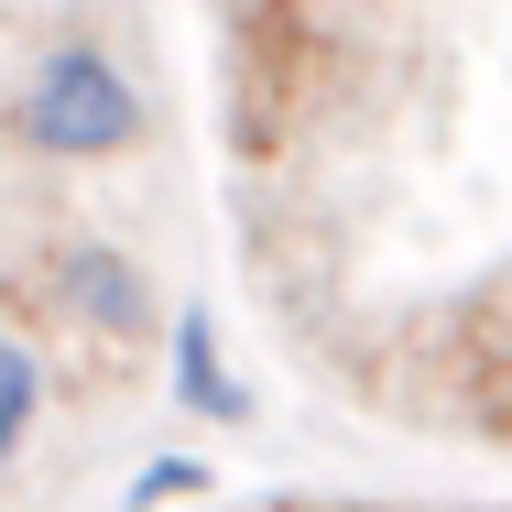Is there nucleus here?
<instances>
[{
  "label": "nucleus",
  "instance_id": "f257e3e1",
  "mask_svg": "<svg viewBox=\"0 0 512 512\" xmlns=\"http://www.w3.org/2000/svg\"><path fill=\"white\" fill-rule=\"evenodd\" d=\"M11 120H22V142H44V153H120V142L142 131V88L109 66L88 33H66V44L33 55Z\"/></svg>",
  "mask_w": 512,
  "mask_h": 512
},
{
  "label": "nucleus",
  "instance_id": "f03ea898",
  "mask_svg": "<svg viewBox=\"0 0 512 512\" xmlns=\"http://www.w3.org/2000/svg\"><path fill=\"white\" fill-rule=\"evenodd\" d=\"M458 393L491 436H512V273H491L458 316Z\"/></svg>",
  "mask_w": 512,
  "mask_h": 512
},
{
  "label": "nucleus",
  "instance_id": "7ed1b4c3",
  "mask_svg": "<svg viewBox=\"0 0 512 512\" xmlns=\"http://www.w3.org/2000/svg\"><path fill=\"white\" fill-rule=\"evenodd\" d=\"M44 295L77 316L88 338H131V327H142V273H131L120 251H99V240L55 251V262H44Z\"/></svg>",
  "mask_w": 512,
  "mask_h": 512
},
{
  "label": "nucleus",
  "instance_id": "20e7f679",
  "mask_svg": "<svg viewBox=\"0 0 512 512\" xmlns=\"http://www.w3.org/2000/svg\"><path fill=\"white\" fill-rule=\"evenodd\" d=\"M175 382H186V404L218 414V425H229V414H251V393L229 382V360H218V338H207V316H186V327H175Z\"/></svg>",
  "mask_w": 512,
  "mask_h": 512
},
{
  "label": "nucleus",
  "instance_id": "39448f33",
  "mask_svg": "<svg viewBox=\"0 0 512 512\" xmlns=\"http://www.w3.org/2000/svg\"><path fill=\"white\" fill-rule=\"evenodd\" d=\"M33 414H44V360H33V349L0 327V480H11V458H22Z\"/></svg>",
  "mask_w": 512,
  "mask_h": 512
},
{
  "label": "nucleus",
  "instance_id": "423d86ee",
  "mask_svg": "<svg viewBox=\"0 0 512 512\" xmlns=\"http://www.w3.org/2000/svg\"><path fill=\"white\" fill-rule=\"evenodd\" d=\"M207 469H186V458H164V469H153V480H142V502H175V491H197Z\"/></svg>",
  "mask_w": 512,
  "mask_h": 512
}]
</instances>
